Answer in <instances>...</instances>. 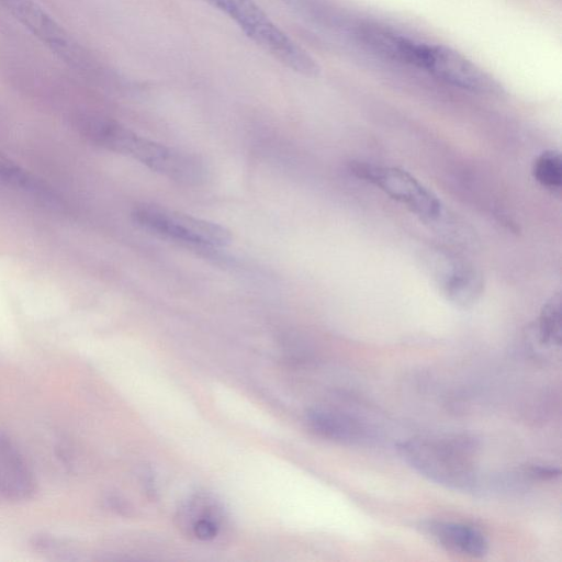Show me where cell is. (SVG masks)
<instances>
[{
  "instance_id": "10",
  "label": "cell",
  "mask_w": 562,
  "mask_h": 562,
  "mask_svg": "<svg viewBox=\"0 0 562 562\" xmlns=\"http://www.w3.org/2000/svg\"><path fill=\"white\" fill-rule=\"evenodd\" d=\"M439 283L448 301L459 307H471L483 292V280L479 272L462 262H448L439 273Z\"/></svg>"
},
{
  "instance_id": "13",
  "label": "cell",
  "mask_w": 562,
  "mask_h": 562,
  "mask_svg": "<svg viewBox=\"0 0 562 562\" xmlns=\"http://www.w3.org/2000/svg\"><path fill=\"white\" fill-rule=\"evenodd\" d=\"M532 176L543 188L560 190L562 186V159L559 151L541 153L532 165Z\"/></svg>"
},
{
  "instance_id": "6",
  "label": "cell",
  "mask_w": 562,
  "mask_h": 562,
  "mask_svg": "<svg viewBox=\"0 0 562 562\" xmlns=\"http://www.w3.org/2000/svg\"><path fill=\"white\" fill-rule=\"evenodd\" d=\"M415 66L454 87L470 91H490V78L454 50L440 45L418 43Z\"/></svg>"
},
{
  "instance_id": "4",
  "label": "cell",
  "mask_w": 562,
  "mask_h": 562,
  "mask_svg": "<svg viewBox=\"0 0 562 562\" xmlns=\"http://www.w3.org/2000/svg\"><path fill=\"white\" fill-rule=\"evenodd\" d=\"M131 216L144 231L182 244L222 248L232 241L231 231L223 225L156 205L136 206Z\"/></svg>"
},
{
  "instance_id": "1",
  "label": "cell",
  "mask_w": 562,
  "mask_h": 562,
  "mask_svg": "<svg viewBox=\"0 0 562 562\" xmlns=\"http://www.w3.org/2000/svg\"><path fill=\"white\" fill-rule=\"evenodd\" d=\"M396 449L408 467L436 484L460 492H477L483 485L477 442L468 435L419 436Z\"/></svg>"
},
{
  "instance_id": "5",
  "label": "cell",
  "mask_w": 562,
  "mask_h": 562,
  "mask_svg": "<svg viewBox=\"0 0 562 562\" xmlns=\"http://www.w3.org/2000/svg\"><path fill=\"white\" fill-rule=\"evenodd\" d=\"M350 170L355 176L373 184L424 221H435L442 214V204L438 196L403 169L369 162H353L350 165Z\"/></svg>"
},
{
  "instance_id": "11",
  "label": "cell",
  "mask_w": 562,
  "mask_h": 562,
  "mask_svg": "<svg viewBox=\"0 0 562 562\" xmlns=\"http://www.w3.org/2000/svg\"><path fill=\"white\" fill-rule=\"evenodd\" d=\"M182 512L187 528L198 540L210 541L218 535L222 517L215 503L198 498L191 501Z\"/></svg>"
},
{
  "instance_id": "7",
  "label": "cell",
  "mask_w": 562,
  "mask_h": 562,
  "mask_svg": "<svg viewBox=\"0 0 562 562\" xmlns=\"http://www.w3.org/2000/svg\"><path fill=\"white\" fill-rule=\"evenodd\" d=\"M305 422L314 435L333 442L362 446L374 439L373 431L366 423L339 409L312 407L306 412Z\"/></svg>"
},
{
  "instance_id": "12",
  "label": "cell",
  "mask_w": 562,
  "mask_h": 562,
  "mask_svg": "<svg viewBox=\"0 0 562 562\" xmlns=\"http://www.w3.org/2000/svg\"><path fill=\"white\" fill-rule=\"evenodd\" d=\"M537 334L539 342L547 348L561 346V299L560 294L551 296L542 306L538 321Z\"/></svg>"
},
{
  "instance_id": "9",
  "label": "cell",
  "mask_w": 562,
  "mask_h": 562,
  "mask_svg": "<svg viewBox=\"0 0 562 562\" xmlns=\"http://www.w3.org/2000/svg\"><path fill=\"white\" fill-rule=\"evenodd\" d=\"M34 491V480L19 451L0 437V495L9 499L27 498Z\"/></svg>"
},
{
  "instance_id": "3",
  "label": "cell",
  "mask_w": 562,
  "mask_h": 562,
  "mask_svg": "<svg viewBox=\"0 0 562 562\" xmlns=\"http://www.w3.org/2000/svg\"><path fill=\"white\" fill-rule=\"evenodd\" d=\"M231 19L257 46L294 72L314 77L316 60L284 33L254 0H202Z\"/></svg>"
},
{
  "instance_id": "14",
  "label": "cell",
  "mask_w": 562,
  "mask_h": 562,
  "mask_svg": "<svg viewBox=\"0 0 562 562\" xmlns=\"http://www.w3.org/2000/svg\"><path fill=\"white\" fill-rule=\"evenodd\" d=\"M519 475L528 481H551L560 476V469L544 464H528L522 467Z\"/></svg>"
},
{
  "instance_id": "2",
  "label": "cell",
  "mask_w": 562,
  "mask_h": 562,
  "mask_svg": "<svg viewBox=\"0 0 562 562\" xmlns=\"http://www.w3.org/2000/svg\"><path fill=\"white\" fill-rule=\"evenodd\" d=\"M100 145L132 157L155 172L187 186L206 179V168L196 156L143 137L115 123L97 122L89 126Z\"/></svg>"
},
{
  "instance_id": "8",
  "label": "cell",
  "mask_w": 562,
  "mask_h": 562,
  "mask_svg": "<svg viewBox=\"0 0 562 562\" xmlns=\"http://www.w3.org/2000/svg\"><path fill=\"white\" fill-rule=\"evenodd\" d=\"M435 543L451 553L480 559L488 552L486 536L476 527L464 522L429 519L418 526Z\"/></svg>"
}]
</instances>
